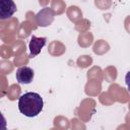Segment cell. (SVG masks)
I'll list each match as a JSON object with an SVG mask.
<instances>
[{
    "label": "cell",
    "mask_w": 130,
    "mask_h": 130,
    "mask_svg": "<svg viewBox=\"0 0 130 130\" xmlns=\"http://www.w3.org/2000/svg\"><path fill=\"white\" fill-rule=\"evenodd\" d=\"M44 108L43 98L34 91H28L21 94L18 99V110L19 112L28 118H35Z\"/></svg>",
    "instance_id": "1"
},
{
    "label": "cell",
    "mask_w": 130,
    "mask_h": 130,
    "mask_svg": "<svg viewBox=\"0 0 130 130\" xmlns=\"http://www.w3.org/2000/svg\"><path fill=\"white\" fill-rule=\"evenodd\" d=\"M15 76H16V80H17L18 83H20V84H28V83H30L32 81L34 76H35V72L30 67L22 66V67H19L16 70Z\"/></svg>",
    "instance_id": "2"
},
{
    "label": "cell",
    "mask_w": 130,
    "mask_h": 130,
    "mask_svg": "<svg viewBox=\"0 0 130 130\" xmlns=\"http://www.w3.org/2000/svg\"><path fill=\"white\" fill-rule=\"evenodd\" d=\"M16 11V5L13 0H0V18H10Z\"/></svg>",
    "instance_id": "3"
},
{
    "label": "cell",
    "mask_w": 130,
    "mask_h": 130,
    "mask_svg": "<svg viewBox=\"0 0 130 130\" xmlns=\"http://www.w3.org/2000/svg\"><path fill=\"white\" fill-rule=\"evenodd\" d=\"M46 42H47L46 38H38L36 36H31L29 45H28L29 56L32 58V57H36L37 55H39L41 53L42 49L44 48V46L46 45Z\"/></svg>",
    "instance_id": "4"
},
{
    "label": "cell",
    "mask_w": 130,
    "mask_h": 130,
    "mask_svg": "<svg viewBox=\"0 0 130 130\" xmlns=\"http://www.w3.org/2000/svg\"><path fill=\"white\" fill-rule=\"evenodd\" d=\"M125 82H126V85H127V87L130 91V71H128L125 75Z\"/></svg>",
    "instance_id": "5"
}]
</instances>
